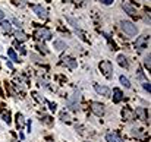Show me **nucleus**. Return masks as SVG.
Instances as JSON below:
<instances>
[{
    "mask_svg": "<svg viewBox=\"0 0 151 142\" xmlns=\"http://www.w3.org/2000/svg\"><path fill=\"white\" fill-rule=\"evenodd\" d=\"M37 48H38V50H40L41 53H44V54H47V53H49V48L46 47V46H44L43 43H40V44L37 46Z\"/></svg>",
    "mask_w": 151,
    "mask_h": 142,
    "instance_id": "obj_26",
    "label": "nucleus"
},
{
    "mask_svg": "<svg viewBox=\"0 0 151 142\" xmlns=\"http://www.w3.org/2000/svg\"><path fill=\"white\" fill-rule=\"evenodd\" d=\"M62 60H63V65L68 66L69 69H76V66H78V62L72 57H63Z\"/></svg>",
    "mask_w": 151,
    "mask_h": 142,
    "instance_id": "obj_8",
    "label": "nucleus"
},
{
    "mask_svg": "<svg viewBox=\"0 0 151 142\" xmlns=\"http://www.w3.org/2000/svg\"><path fill=\"white\" fill-rule=\"evenodd\" d=\"M12 24H13L15 27H18V28L21 29V22H19V21L16 19V18H12Z\"/></svg>",
    "mask_w": 151,
    "mask_h": 142,
    "instance_id": "obj_30",
    "label": "nucleus"
},
{
    "mask_svg": "<svg viewBox=\"0 0 151 142\" xmlns=\"http://www.w3.org/2000/svg\"><path fill=\"white\" fill-rule=\"evenodd\" d=\"M46 103H47V101H46ZM47 104H49L50 110H56V107H57V105H56V104H53V103H47Z\"/></svg>",
    "mask_w": 151,
    "mask_h": 142,
    "instance_id": "obj_34",
    "label": "nucleus"
},
{
    "mask_svg": "<svg viewBox=\"0 0 151 142\" xmlns=\"http://www.w3.org/2000/svg\"><path fill=\"white\" fill-rule=\"evenodd\" d=\"M60 120H62V122H70V116H69V113H68L66 110H63V111L60 113Z\"/></svg>",
    "mask_w": 151,
    "mask_h": 142,
    "instance_id": "obj_22",
    "label": "nucleus"
},
{
    "mask_svg": "<svg viewBox=\"0 0 151 142\" xmlns=\"http://www.w3.org/2000/svg\"><path fill=\"white\" fill-rule=\"evenodd\" d=\"M32 10H34V13H35L40 19H47V18H49L47 10H46L43 6H40V4H34V6H32Z\"/></svg>",
    "mask_w": 151,
    "mask_h": 142,
    "instance_id": "obj_5",
    "label": "nucleus"
},
{
    "mask_svg": "<svg viewBox=\"0 0 151 142\" xmlns=\"http://www.w3.org/2000/svg\"><path fill=\"white\" fill-rule=\"evenodd\" d=\"M119 79H120V84H122L125 88H131V82H129V79H128L126 76H123V75H122Z\"/></svg>",
    "mask_w": 151,
    "mask_h": 142,
    "instance_id": "obj_21",
    "label": "nucleus"
},
{
    "mask_svg": "<svg viewBox=\"0 0 151 142\" xmlns=\"http://www.w3.org/2000/svg\"><path fill=\"white\" fill-rule=\"evenodd\" d=\"M120 28H122V31H123L125 34H128L129 37H134V35H137V32H138L137 25H135L134 22H131V21H120Z\"/></svg>",
    "mask_w": 151,
    "mask_h": 142,
    "instance_id": "obj_1",
    "label": "nucleus"
},
{
    "mask_svg": "<svg viewBox=\"0 0 151 142\" xmlns=\"http://www.w3.org/2000/svg\"><path fill=\"white\" fill-rule=\"evenodd\" d=\"M15 37H16V40L18 41H21V43H24V41H27V35H25V32H22L21 29H18L16 32H15Z\"/></svg>",
    "mask_w": 151,
    "mask_h": 142,
    "instance_id": "obj_17",
    "label": "nucleus"
},
{
    "mask_svg": "<svg viewBox=\"0 0 151 142\" xmlns=\"http://www.w3.org/2000/svg\"><path fill=\"white\" fill-rule=\"evenodd\" d=\"M131 133H132V136H135V138H141V136H142V133H144V131H142V129H139V128H138V129H137V128H134Z\"/></svg>",
    "mask_w": 151,
    "mask_h": 142,
    "instance_id": "obj_23",
    "label": "nucleus"
},
{
    "mask_svg": "<svg viewBox=\"0 0 151 142\" xmlns=\"http://www.w3.org/2000/svg\"><path fill=\"white\" fill-rule=\"evenodd\" d=\"M117 63H119L122 67H125V69L129 67V62H128V59H126L123 54H119V56H117Z\"/></svg>",
    "mask_w": 151,
    "mask_h": 142,
    "instance_id": "obj_13",
    "label": "nucleus"
},
{
    "mask_svg": "<svg viewBox=\"0 0 151 142\" xmlns=\"http://www.w3.org/2000/svg\"><path fill=\"white\" fill-rule=\"evenodd\" d=\"M66 105H68L70 110H73V111H78V110H79V103H75V101H72V100H68V101H66Z\"/></svg>",
    "mask_w": 151,
    "mask_h": 142,
    "instance_id": "obj_18",
    "label": "nucleus"
},
{
    "mask_svg": "<svg viewBox=\"0 0 151 142\" xmlns=\"http://www.w3.org/2000/svg\"><path fill=\"white\" fill-rule=\"evenodd\" d=\"M41 122H44V123H47V125H51V117H49V116H44L43 119H41Z\"/></svg>",
    "mask_w": 151,
    "mask_h": 142,
    "instance_id": "obj_29",
    "label": "nucleus"
},
{
    "mask_svg": "<svg viewBox=\"0 0 151 142\" xmlns=\"http://www.w3.org/2000/svg\"><path fill=\"white\" fill-rule=\"evenodd\" d=\"M7 56L10 57V60H13V62H19V57H18V54L13 51V48H7Z\"/></svg>",
    "mask_w": 151,
    "mask_h": 142,
    "instance_id": "obj_20",
    "label": "nucleus"
},
{
    "mask_svg": "<svg viewBox=\"0 0 151 142\" xmlns=\"http://www.w3.org/2000/svg\"><path fill=\"white\" fill-rule=\"evenodd\" d=\"M38 82H40V85H41V87H44V88H47V87H49V85H47V82H46V81H43V79H40Z\"/></svg>",
    "mask_w": 151,
    "mask_h": 142,
    "instance_id": "obj_33",
    "label": "nucleus"
},
{
    "mask_svg": "<svg viewBox=\"0 0 151 142\" xmlns=\"http://www.w3.org/2000/svg\"><path fill=\"white\" fill-rule=\"evenodd\" d=\"M135 116H137L138 119L144 120V122H148L147 111H145V108H142V107H137V110H135Z\"/></svg>",
    "mask_w": 151,
    "mask_h": 142,
    "instance_id": "obj_9",
    "label": "nucleus"
},
{
    "mask_svg": "<svg viewBox=\"0 0 151 142\" xmlns=\"http://www.w3.org/2000/svg\"><path fill=\"white\" fill-rule=\"evenodd\" d=\"M147 43H148V37H147V35H141V37H138L137 41H135V48L144 50V48L147 47Z\"/></svg>",
    "mask_w": 151,
    "mask_h": 142,
    "instance_id": "obj_6",
    "label": "nucleus"
},
{
    "mask_svg": "<svg viewBox=\"0 0 151 142\" xmlns=\"http://www.w3.org/2000/svg\"><path fill=\"white\" fill-rule=\"evenodd\" d=\"M53 46H54V48H56L57 51H63V50L66 48V44H65L63 41H60V40H56V41L53 43Z\"/></svg>",
    "mask_w": 151,
    "mask_h": 142,
    "instance_id": "obj_19",
    "label": "nucleus"
},
{
    "mask_svg": "<svg viewBox=\"0 0 151 142\" xmlns=\"http://www.w3.org/2000/svg\"><path fill=\"white\" fill-rule=\"evenodd\" d=\"M4 18V13H3V10H0V19H3Z\"/></svg>",
    "mask_w": 151,
    "mask_h": 142,
    "instance_id": "obj_35",
    "label": "nucleus"
},
{
    "mask_svg": "<svg viewBox=\"0 0 151 142\" xmlns=\"http://www.w3.org/2000/svg\"><path fill=\"white\" fill-rule=\"evenodd\" d=\"M100 70L103 72V75L106 78H111L113 76V66L109 60H103L100 63Z\"/></svg>",
    "mask_w": 151,
    "mask_h": 142,
    "instance_id": "obj_2",
    "label": "nucleus"
},
{
    "mask_svg": "<svg viewBox=\"0 0 151 142\" xmlns=\"http://www.w3.org/2000/svg\"><path fill=\"white\" fill-rule=\"evenodd\" d=\"M69 100H72V101H75V103H79V100H81V93H79V91H75L73 95H72V98H69Z\"/></svg>",
    "mask_w": 151,
    "mask_h": 142,
    "instance_id": "obj_25",
    "label": "nucleus"
},
{
    "mask_svg": "<svg viewBox=\"0 0 151 142\" xmlns=\"http://www.w3.org/2000/svg\"><path fill=\"white\" fill-rule=\"evenodd\" d=\"M142 87H144V90H145V91H147V93H148V94H150V91H151L150 82H147V81H145V82H142Z\"/></svg>",
    "mask_w": 151,
    "mask_h": 142,
    "instance_id": "obj_28",
    "label": "nucleus"
},
{
    "mask_svg": "<svg viewBox=\"0 0 151 142\" xmlns=\"http://www.w3.org/2000/svg\"><path fill=\"white\" fill-rule=\"evenodd\" d=\"M66 21H68L73 28H78V27H79V25H78V21H76V19H73V18H70V16H66Z\"/></svg>",
    "mask_w": 151,
    "mask_h": 142,
    "instance_id": "obj_24",
    "label": "nucleus"
},
{
    "mask_svg": "<svg viewBox=\"0 0 151 142\" xmlns=\"http://www.w3.org/2000/svg\"><path fill=\"white\" fill-rule=\"evenodd\" d=\"M122 9H123L129 16H134V18L137 16V10H135V7H134L132 4H129V3H123V4H122Z\"/></svg>",
    "mask_w": 151,
    "mask_h": 142,
    "instance_id": "obj_10",
    "label": "nucleus"
},
{
    "mask_svg": "<svg viewBox=\"0 0 151 142\" xmlns=\"http://www.w3.org/2000/svg\"><path fill=\"white\" fill-rule=\"evenodd\" d=\"M103 4H106V6H109V4H111L113 3V0H100Z\"/></svg>",
    "mask_w": 151,
    "mask_h": 142,
    "instance_id": "obj_32",
    "label": "nucleus"
},
{
    "mask_svg": "<svg viewBox=\"0 0 151 142\" xmlns=\"http://www.w3.org/2000/svg\"><path fill=\"white\" fill-rule=\"evenodd\" d=\"M144 66H145V67H147V69L150 70V54L144 57Z\"/></svg>",
    "mask_w": 151,
    "mask_h": 142,
    "instance_id": "obj_27",
    "label": "nucleus"
},
{
    "mask_svg": "<svg viewBox=\"0 0 151 142\" xmlns=\"http://www.w3.org/2000/svg\"><path fill=\"white\" fill-rule=\"evenodd\" d=\"M106 141L107 142H123V139L116 133V132H109L106 135Z\"/></svg>",
    "mask_w": 151,
    "mask_h": 142,
    "instance_id": "obj_11",
    "label": "nucleus"
},
{
    "mask_svg": "<svg viewBox=\"0 0 151 142\" xmlns=\"http://www.w3.org/2000/svg\"><path fill=\"white\" fill-rule=\"evenodd\" d=\"M122 100H123V93H122L119 88H114V90H113V103L117 104V103H120Z\"/></svg>",
    "mask_w": 151,
    "mask_h": 142,
    "instance_id": "obj_12",
    "label": "nucleus"
},
{
    "mask_svg": "<svg viewBox=\"0 0 151 142\" xmlns=\"http://www.w3.org/2000/svg\"><path fill=\"white\" fill-rule=\"evenodd\" d=\"M90 107H91V111L96 114V116H104V113H106V108H104V104H101L99 101H91L90 103Z\"/></svg>",
    "mask_w": 151,
    "mask_h": 142,
    "instance_id": "obj_3",
    "label": "nucleus"
},
{
    "mask_svg": "<svg viewBox=\"0 0 151 142\" xmlns=\"http://www.w3.org/2000/svg\"><path fill=\"white\" fill-rule=\"evenodd\" d=\"M16 123H18L19 131H22L24 126H25V119H24V114H22V113H18V114H16Z\"/></svg>",
    "mask_w": 151,
    "mask_h": 142,
    "instance_id": "obj_15",
    "label": "nucleus"
},
{
    "mask_svg": "<svg viewBox=\"0 0 151 142\" xmlns=\"http://www.w3.org/2000/svg\"><path fill=\"white\" fill-rule=\"evenodd\" d=\"M122 117H123V120H131V119L134 117L132 110H131V108H128V107H125V108L122 110Z\"/></svg>",
    "mask_w": 151,
    "mask_h": 142,
    "instance_id": "obj_14",
    "label": "nucleus"
},
{
    "mask_svg": "<svg viewBox=\"0 0 151 142\" xmlns=\"http://www.w3.org/2000/svg\"><path fill=\"white\" fill-rule=\"evenodd\" d=\"M3 120H4V122H6V123L9 125V123L12 122V120H10V114H9V113H6V114L3 116Z\"/></svg>",
    "mask_w": 151,
    "mask_h": 142,
    "instance_id": "obj_31",
    "label": "nucleus"
},
{
    "mask_svg": "<svg viewBox=\"0 0 151 142\" xmlns=\"http://www.w3.org/2000/svg\"><path fill=\"white\" fill-rule=\"evenodd\" d=\"M34 37L37 40H50L51 38V32L47 29V28H37L35 32H34Z\"/></svg>",
    "mask_w": 151,
    "mask_h": 142,
    "instance_id": "obj_4",
    "label": "nucleus"
},
{
    "mask_svg": "<svg viewBox=\"0 0 151 142\" xmlns=\"http://www.w3.org/2000/svg\"><path fill=\"white\" fill-rule=\"evenodd\" d=\"M94 90H96V93L99 95H103V97H109L110 95V90H109V87H104V85H99V84H96L94 85Z\"/></svg>",
    "mask_w": 151,
    "mask_h": 142,
    "instance_id": "obj_7",
    "label": "nucleus"
},
{
    "mask_svg": "<svg viewBox=\"0 0 151 142\" xmlns=\"http://www.w3.org/2000/svg\"><path fill=\"white\" fill-rule=\"evenodd\" d=\"M0 29H1L3 32H10V31H12V25H10V22H7V21L0 22Z\"/></svg>",
    "mask_w": 151,
    "mask_h": 142,
    "instance_id": "obj_16",
    "label": "nucleus"
}]
</instances>
